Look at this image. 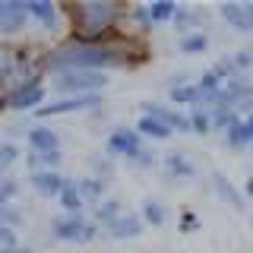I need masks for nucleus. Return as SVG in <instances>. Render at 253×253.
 I'll return each mask as SVG.
<instances>
[{"mask_svg": "<svg viewBox=\"0 0 253 253\" xmlns=\"http://www.w3.org/2000/svg\"><path fill=\"white\" fill-rule=\"evenodd\" d=\"M54 67H83L85 73H98V67H108V63H117V54L108 51V47H67V51H57L51 57Z\"/></svg>", "mask_w": 253, "mask_h": 253, "instance_id": "obj_1", "label": "nucleus"}, {"mask_svg": "<svg viewBox=\"0 0 253 253\" xmlns=\"http://www.w3.org/2000/svg\"><path fill=\"white\" fill-rule=\"evenodd\" d=\"M105 83H108V76L85 73V70H76V73H60L57 76V89L60 92H85V95H95Z\"/></svg>", "mask_w": 253, "mask_h": 253, "instance_id": "obj_2", "label": "nucleus"}, {"mask_svg": "<svg viewBox=\"0 0 253 253\" xmlns=\"http://www.w3.org/2000/svg\"><path fill=\"white\" fill-rule=\"evenodd\" d=\"M54 234L60 237V241H73V244H85L95 237V225L89 221H79V218H57L54 221Z\"/></svg>", "mask_w": 253, "mask_h": 253, "instance_id": "obj_3", "label": "nucleus"}, {"mask_svg": "<svg viewBox=\"0 0 253 253\" xmlns=\"http://www.w3.org/2000/svg\"><path fill=\"white\" fill-rule=\"evenodd\" d=\"M29 139H32V146L38 149V155H42L44 162H51V165L60 162V139L54 136L47 126H35V130L29 133Z\"/></svg>", "mask_w": 253, "mask_h": 253, "instance_id": "obj_4", "label": "nucleus"}, {"mask_svg": "<svg viewBox=\"0 0 253 253\" xmlns=\"http://www.w3.org/2000/svg\"><path fill=\"white\" fill-rule=\"evenodd\" d=\"M98 105V95H79V98H67V101H57V105H47V108H38L42 117H51V114H70V111H85V108H95Z\"/></svg>", "mask_w": 253, "mask_h": 253, "instance_id": "obj_5", "label": "nucleus"}, {"mask_svg": "<svg viewBox=\"0 0 253 253\" xmlns=\"http://www.w3.org/2000/svg\"><path fill=\"white\" fill-rule=\"evenodd\" d=\"M221 16L241 32H253V3H225Z\"/></svg>", "mask_w": 253, "mask_h": 253, "instance_id": "obj_6", "label": "nucleus"}, {"mask_svg": "<svg viewBox=\"0 0 253 253\" xmlns=\"http://www.w3.org/2000/svg\"><path fill=\"white\" fill-rule=\"evenodd\" d=\"M26 3H0V32H19L26 22Z\"/></svg>", "mask_w": 253, "mask_h": 253, "instance_id": "obj_7", "label": "nucleus"}, {"mask_svg": "<svg viewBox=\"0 0 253 253\" xmlns=\"http://www.w3.org/2000/svg\"><path fill=\"white\" fill-rule=\"evenodd\" d=\"M42 98H44V89H42L38 83H29V85H22V89H16V92L10 95V108L29 111V108H35Z\"/></svg>", "mask_w": 253, "mask_h": 253, "instance_id": "obj_8", "label": "nucleus"}, {"mask_svg": "<svg viewBox=\"0 0 253 253\" xmlns=\"http://www.w3.org/2000/svg\"><path fill=\"white\" fill-rule=\"evenodd\" d=\"M108 149H111L114 155L136 158V152H139V139H136V133H130V130H117V133H111Z\"/></svg>", "mask_w": 253, "mask_h": 253, "instance_id": "obj_9", "label": "nucleus"}, {"mask_svg": "<svg viewBox=\"0 0 253 253\" xmlns=\"http://www.w3.org/2000/svg\"><path fill=\"white\" fill-rule=\"evenodd\" d=\"M79 13L85 16V22H83L85 29L98 32V29H105V22H108L111 16L117 13V6H105V3H92V6H79Z\"/></svg>", "mask_w": 253, "mask_h": 253, "instance_id": "obj_10", "label": "nucleus"}, {"mask_svg": "<svg viewBox=\"0 0 253 253\" xmlns=\"http://www.w3.org/2000/svg\"><path fill=\"white\" fill-rule=\"evenodd\" d=\"M228 139H231V146H247L253 142V114L250 117H234L231 126H228Z\"/></svg>", "mask_w": 253, "mask_h": 253, "instance_id": "obj_11", "label": "nucleus"}, {"mask_svg": "<svg viewBox=\"0 0 253 253\" xmlns=\"http://www.w3.org/2000/svg\"><path fill=\"white\" fill-rule=\"evenodd\" d=\"M142 231V221L136 215H121V218H111V234L126 241V237H136Z\"/></svg>", "mask_w": 253, "mask_h": 253, "instance_id": "obj_12", "label": "nucleus"}, {"mask_svg": "<svg viewBox=\"0 0 253 253\" xmlns=\"http://www.w3.org/2000/svg\"><path fill=\"white\" fill-rule=\"evenodd\" d=\"M32 184L42 190V193L54 196V193H60V190H63V184H67V180H63L60 174H54V171H38V174H32Z\"/></svg>", "mask_w": 253, "mask_h": 253, "instance_id": "obj_13", "label": "nucleus"}, {"mask_svg": "<svg viewBox=\"0 0 253 253\" xmlns=\"http://www.w3.org/2000/svg\"><path fill=\"white\" fill-rule=\"evenodd\" d=\"M26 10L35 16V19H42L47 29H57V13H54V6L47 3V0H32V3H26Z\"/></svg>", "mask_w": 253, "mask_h": 253, "instance_id": "obj_14", "label": "nucleus"}, {"mask_svg": "<svg viewBox=\"0 0 253 253\" xmlns=\"http://www.w3.org/2000/svg\"><path fill=\"white\" fill-rule=\"evenodd\" d=\"M139 133H146V136H152V139H168L171 136V130L162 121H155V117H142V121H139Z\"/></svg>", "mask_w": 253, "mask_h": 253, "instance_id": "obj_15", "label": "nucleus"}, {"mask_svg": "<svg viewBox=\"0 0 253 253\" xmlns=\"http://www.w3.org/2000/svg\"><path fill=\"white\" fill-rule=\"evenodd\" d=\"M60 206L63 209H79L83 206V196H79V187L76 184H63V190H60Z\"/></svg>", "mask_w": 253, "mask_h": 253, "instance_id": "obj_16", "label": "nucleus"}, {"mask_svg": "<svg viewBox=\"0 0 253 253\" xmlns=\"http://www.w3.org/2000/svg\"><path fill=\"white\" fill-rule=\"evenodd\" d=\"M174 101H180V105H200L203 92L193 89V85H180V89H174Z\"/></svg>", "mask_w": 253, "mask_h": 253, "instance_id": "obj_17", "label": "nucleus"}, {"mask_svg": "<svg viewBox=\"0 0 253 253\" xmlns=\"http://www.w3.org/2000/svg\"><path fill=\"white\" fill-rule=\"evenodd\" d=\"M206 44H209V38L196 32V35H187L184 42H180V51L184 54H200V51H206Z\"/></svg>", "mask_w": 253, "mask_h": 253, "instance_id": "obj_18", "label": "nucleus"}, {"mask_svg": "<svg viewBox=\"0 0 253 253\" xmlns=\"http://www.w3.org/2000/svg\"><path fill=\"white\" fill-rule=\"evenodd\" d=\"M215 190H218V193H221V196H225V200H228V203H231V206H234V209H241V200H237V193H234V187H231V184H228V177H225V174H215Z\"/></svg>", "mask_w": 253, "mask_h": 253, "instance_id": "obj_19", "label": "nucleus"}, {"mask_svg": "<svg viewBox=\"0 0 253 253\" xmlns=\"http://www.w3.org/2000/svg\"><path fill=\"white\" fill-rule=\"evenodd\" d=\"M174 13H177V6H174V3H152V6H149V19H155V22L171 19Z\"/></svg>", "mask_w": 253, "mask_h": 253, "instance_id": "obj_20", "label": "nucleus"}, {"mask_svg": "<svg viewBox=\"0 0 253 253\" xmlns=\"http://www.w3.org/2000/svg\"><path fill=\"white\" fill-rule=\"evenodd\" d=\"M168 168H171V171H177L180 177H190V174H193V168H190V165H187L180 155H168Z\"/></svg>", "mask_w": 253, "mask_h": 253, "instance_id": "obj_21", "label": "nucleus"}, {"mask_svg": "<svg viewBox=\"0 0 253 253\" xmlns=\"http://www.w3.org/2000/svg\"><path fill=\"white\" fill-rule=\"evenodd\" d=\"M16 158H19V149H16V146H0V171L10 168Z\"/></svg>", "mask_w": 253, "mask_h": 253, "instance_id": "obj_22", "label": "nucleus"}, {"mask_svg": "<svg viewBox=\"0 0 253 253\" xmlns=\"http://www.w3.org/2000/svg\"><path fill=\"white\" fill-rule=\"evenodd\" d=\"M142 212H146V218L152 221V225H162V221H165V212H162V206H158V203H146V206H142Z\"/></svg>", "mask_w": 253, "mask_h": 253, "instance_id": "obj_23", "label": "nucleus"}, {"mask_svg": "<svg viewBox=\"0 0 253 253\" xmlns=\"http://www.w3.org/2000/svg\"><path fill=\"white\" fill-rule=\"evenodd\" d=\"M190 130H196V133H206V130H209V117H206V114H196L193 121H190Z\"/></svg>", "mask_w": 253, "mask_h": 253, "instance_id": "obj_24", "label": "nucleus"}, {"mask_svg": "<svg viewBox=\"0 0 253 253\" xmlns=\"http://www.w3.org/2000/svg\"><path fill=\"white\" fill-rule=\"evenodd\" d=\"M79 190H83V193H92V196H98V193H101V184H98V180H85V184L79 187Z\"/></svg>", "mask_w": 253, "mask_h": 253, "instance_id": "obj_25", "label": "nucleus"}, {"mask_svg": "<svg viewBox=\"0 0 253 253\" xmlns=\"http://www.w3.org/2000/svg\"><path fill=\"white\" fill-rule=\"evenodd\" d=\"M180 225H184V231H196V225H200V221H196V215H184Z\"/></svg>", "mask_w": 253, "mask_h": 253, "instance_id": "obj_26", "label": "nucleus"}, {"mask_svg": "<svg viewBox=\"0 0 253 253\" xmlns=\"http://www.w3.org/2000/svg\"><path fill=\"white\" fill-rule=\"evenodd\" d=\"M250 60H253V54H237V60H234V63H237V67H247Z\"/></svg>", "mask_w": 253, "mask_h": 253, "instance_id": "obj_27", "label": "nucleus"}, {"mask_svg": "<svg viewBox=\"0 0 253 253\" xmlns=\"http://www.w3.org/2000/svg\"><path fill=\"white\" fill-rule=\"evenodd\" d=\"M114 209H117V203H108L105 209H101V218H111V215H114Z\"/></svg>", "mask_w": 253, "mask_h": 253, "instance_id": "obj_28", "label": "nucleus"}, {"mask_svg": "<svg viewBox=\"0 0 253 253\" xmlns=\"http://www.w3.org/2000/svg\"><path fill=\"white\" fill-rule=\"evenodd\" d=\"M0 253H26V250H19V247H0Z\"/></svg>", "mask_w": 253, "mask_h": 253, "instance_id": "obj_29", "label": "nucleus"}, {"mask_svg": "<svg viewBox=\"0 0 253 253\" xmlns=\"http://www.w3.org/2000/svg\"><path fill=\"white\" fill-rule=\"evenodd\" d=\"M3 70H6V57H3V51H0V76H3Z\"/></svg>", "mask_w": 253, "mask_h": 253, "instance_id": "obj_30", "label": "nucleus"}, {"mask_svg": "<svg viewBox=\"0 0 253 253\" xmlns=\"http://www.w3.org/2000/svg\"><path fill=\"white\" fill-rule=\"evenodd\" d=\"M247 193H250V196H253V177H250V180H247Z\"/></svg>", "mask_w": 253, "mask_h": 253, "instance_id": "obj_31", "label": "nucleus"}]
</instances>
